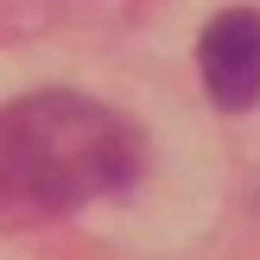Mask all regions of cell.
I'll use <instances>...</instances> for the list:
<instances>
[{"instance_id": "1", "label": "cell", "mask_w": 260, "mask_h": 260, "mask_svg": "<svg viewBox=\"0 0 260 260\" xmlns=\"http://www.w3.org/2000/svg\"><path fill=\"white\" fill-rule=\"evenodd\" d=\"M134 121L70 89H45L0 108V210L7 216H63L95 197H114L140 178Z\"/></svg>"}, {"instance_id": "2", "label": "cell", "mask_w": 260, "mask_h": 260, "mask_svg": "<svg viewBox=\"0 0 260 260\" xmlns=\"http://www.w3.org/2000/svg\"><path fill=\"white\" fill-rule=\"evenodd\" d=\"M197 63H203V89H210L216 108H229V114L254 108L260 102V13L254 7L216 13L197 45Z\"/></svg>"}]
</instances>
